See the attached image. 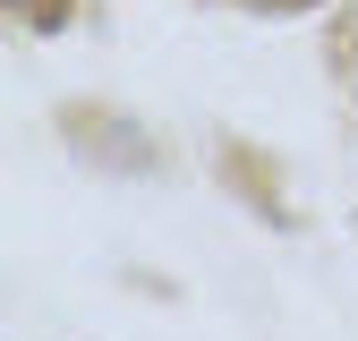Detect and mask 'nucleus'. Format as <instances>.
Returning a JSON list of instances; mask_svg holds the SVG:
<instances>
[{"instance_id": "f257e3e1", "label": "nucleus", "mask_w": 358, "mask_h": 341, "mask_svg": "<svg viewBox=\"0 0 358 341\" xmlns=\"http://www.w3.org/2000/svg\"><path fill=\"white\" fill-rule=\"evenodd\" d=\"M9 9H34V17H43V26H52V17H60V9H52V0H9Z\"/></svg>"}]
</instances>
